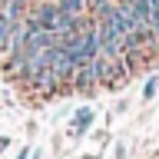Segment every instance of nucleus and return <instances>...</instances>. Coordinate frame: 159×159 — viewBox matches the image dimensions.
Listing matches in <instances>:
<instances>
[{
    "label": "nucleus",
    "instance_id": "1",
    "mask_svg": "<svg viewBox=\"0 0 159 159\" xmlns=\"http://www.w3.org/2000/svg\"><path fill=\"white\" fill-rule=\"evenodd\" d=\"M70 83L73 86H96V70H93V63H83V66L73 70V76H70Z\"/></svg>",
    "mask_w": 159,
    "mask_h": 159
},
{
    "label": "nucleus",
    "instance_id": "2",
    "mask_svg": "<svg viewBox=\"0 0 159 159\" xmlns=\"http://www.w3.org/2000/svg\"><path fill=\"white\" fill-rule=\"evenodd\" d=\"M57 7L63 10L70 20H76V17H83V10H86V0H57Z\"/></svg>",
    "mask_w": 159,
    "mask_h": 159
},
{
    "label": "nucleus",
    "instance_id": "3",
    "mask_svg": "<svg viewBox=\"0 0 159 159\" xmlns=\"http://www.w3.org/2000/svg\"><path fill=\"white\" fill-rule=\"evenodd\" d=\"M89 123H93V113H89V109H83V113H76V119H73V126H76V129H86Z\"/></svg>",
    "mask_w": 159,
    "mask_h": 159
},
{
    "label": "nucleus",
    "instance_id": "4",
    "mask_svg": "<svg viewBox=\"0 0 159 159\" xmlns=\"http://www.w3.org/2000/svg\"><path fill=\"white\" fill-rule=\"evenodd\" d=\"M156 83H159L156 76H152V80H149V83H146V96H152V93H156Z\"/></svg>",
    "mask_w": 159,
    "mask_h": 159
},
{
    "label": "nucleus",
    "instance_id": "5",
    "mask_svg": "<svg viewBox=\"0 0 159 159\" xmlns=\"http://www.w3.org/2000/svg\"><path fill=\"white\" fill-rule=\"evenodd\" d=\"M86 3H89V7H93V10H99V7H103V3H109V0H86Z\"/></svg>",
    "mask_w": 159,
    "mask_h": 159
}]
</instances>
